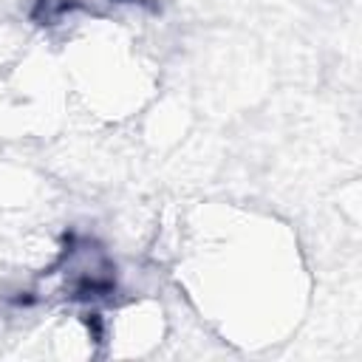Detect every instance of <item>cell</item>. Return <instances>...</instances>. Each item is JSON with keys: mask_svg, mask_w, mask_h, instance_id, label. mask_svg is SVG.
I'll use <instances>...</instances> for the list:
<instances>
[]
</instances>
